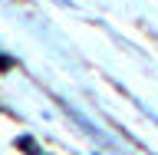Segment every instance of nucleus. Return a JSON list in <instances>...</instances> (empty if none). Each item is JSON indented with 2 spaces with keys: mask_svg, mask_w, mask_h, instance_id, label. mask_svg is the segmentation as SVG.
<instances>
[{
  "mask_svg": "<svg viewBox=\"0 0 158 155\" xmlns=\"http://www.w3.org/2000/svg\"><path fill=\"white\" fill-rule=\"evenodd\" d=\"M10 66V59H3V56H0V69H7Z\"/></svg>",
  "mask_w": 158,
  "mask_h": 155,
  "instance_id": "nucleus-1",
  "label": "nucleus"
}]
</instances>
